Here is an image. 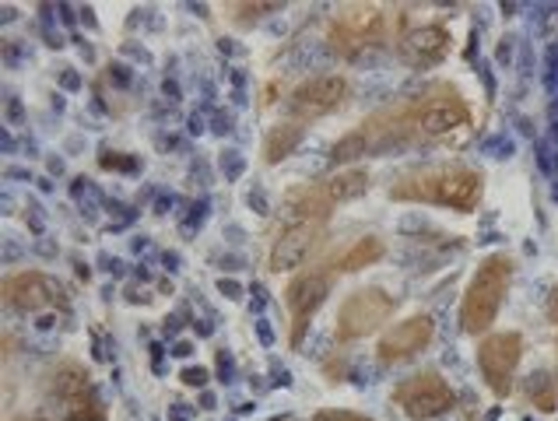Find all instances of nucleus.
Masks as SVG:
<instances>
[{
	"instance_id": "obj_1",
	"label": "nucleus",
	"mask_w": 558,
	"mask_h": 421,
	"mask_svg": "<svg viewBox=\"0 0 558 421\" xmlns=\"http://www.w3.org/2000/svg\"><path fill=\"white\" fill-rule=\"evenodd\" d=\"M471 123V106L450 82H428L411 96L369 113L355 131H348L338 145L330 148V159L338 165L376 159L383 151L422 145V140H439Z\"/></svg>"
},
{
	"instance_id": "obj_2",
	"label": "nucleus",
	"mask_w": 558,
	"mask_h": 421,
	"mask_svg": "<svg viewBox=\"0 0 558 421\" xmlns=\"http://www.w3.org/2000/svg\"><path fill=\"white\" fill-rule=\"evenodd\" d=\"M485 197V176L464 162L414 165L397 173L390 183V200L401 205H436L460 214H471Z\"/></svg>"
},
{
	"instance_id": "obj_3",
	"label": "nucleus",
	"mask_w": 558,
	"mask_h": 421,
	"mask_svg": "<svg viewBox=\"0 0 558 421\" xmlns=\"http://www.w3.org/2000/svg\"><path fill=\"white\" fill-rule=\"evenodd\" d=\"M369 190V169L352 165L341 169V173L324 176L310 186H295V190L284 194L281 200V218L289 225L299 222H330V211L344 205V200H355L359 194Z\"/></svg>"
},
{
	"instance_id": "obj_4",
	"label": "nucleus",
	"mask_w": 558,
	"mask_h": 421,
	"mask_svg": "<svg viewBox=\"0 0 558 421\" xmlns=\"http://www.w3.org/2000/svg\"><path fill=\"white\" fill-rule=\"evenodd\" d=\"M509 281H513V257L492 253L474 268V277L468 281L464 302H460V331L471 337H482L492 331L499 309L506 302Z\"/></svg>"
},
{
	"instance_id": "obj_5",
	"label": "nucleus",
	"mask_w": 558,
	"mask_h": 421,
	"mask_svg": "<svg viewBox=\"0 0 558 421\" xmlns=\"http://www.w3.org/2000/svg\"><path fill=\"white\" fill-rule=\"evenodd\" d=\"M390 36V14L376 4H341L327 22V42L341 57H359L376 50Z\"/></svg>"
},
{
	"instance_id": "obj_6",
	"label": "nucleus",
	"mask_w": 558,
	"mask_h": 421,
	"mask_svg": "<svg viewBox=\"0 0 558 421\" xmlns=\"http://www.w3.org/2000/svg\"><path fill=\"white\" fill-rule=\"evenodd\" d=\"M393 309H397V299L383 292V288H359L341 302L338 323H333V337H338L341 345L369 337L390 320Z\"/></svg>"
},
{
	"instance_id": "obj_7",
	"label": "nucleus",
	"mask_w": 558,
	"mask_h": 421,
	"mask_svg": "<svg viewBox=\"0 0 558 421\" xmlns=\"http://www.w3.org/2000/svg\"><path fill=\"white\" fill-rule=\"evenodd\" d=\"M393 404L401 408L408 418L414 421H428V418H439L446 411H453L457 394L453 386L446 383L439 372H418V376H408L393 386Z\"/></svg>"
},
{
	"instance_id": "obj_8",
	"label": "nucleus",
	"mask_w": 558,
	"mask_h": 421,
	"mask_svg": "<svg viewBox=\"0 0 558 421\" xmlns=\"http://www.w3.org/2000/svg\"><path fill=\"white\" fill-rule=\"evenodd\" d=\"M520 362H523V337L517 331L488 334L482 345H477V369H482V380L488 383V389L496 397L513 394Z\"/></svg>"
},
{
	"instance_id": "obj_9",
	"label": "nucleus",
	"mask_w": 558,
	"mask_h": 421,
	"mask_svg": "<svg viewBox=\"0 0 558 421\" xmlns=\"http://www.w3.org/2000/svg\"><path fill=\"white\" fill-rule=\"evenodd\" d=\"M333 285V274L327 268H310L299 271L289 288H284V306L292 313V345H302V334L310 331V320L320 313V306L327 302Z\"/></svg>"
},
{
	"instance_id": "obj_10",
	"label": "nucleus",
	"mask_w": 558,
	"mask_h": 421,
	"mask_svg": "<svg viewBox=\"0 0 558 421\" xmlns=\"http://www.w3.org/2000/svg\"><path fill=\"white\" fill-rule=\"evenodd\" d=\"M50 397L63 408V421H106L102 400L95 397V386L85 369L63 366L50 380Z\"/></svg>"
},
{
	"instance_id": "obj_11",
	"label": "nucleus",
	"mask_w": 558,
	"mask_h": 421,
	"mask_svg": "<svg viewBox=\"0 0 558 421\" xmlns=\"http://www.w3.org/2000/svg\"><path fill=\"white\" fill-rule=\"evenodd\" d=\"M348 99V82L341 74H313L306 82H299L289 96V109L295 120H320L333 113Z\"/></svg>"
},
{
	"instance_id": "obj_12",
	"label": "nucleus",
	"mask_w": 558,
	"mask_h": 421,
	"mask_svg": "<svg viewBox=\"0 0 558 421\" xmlns=\"http://www.w3.org/2000/svg\"><path fill=\"white\" fill-rule=\"evenodd\" d=\"M4 302L19 313H39V309L68 302V292L57 277L43 271H19L4 277Z\"/></svg>"
},
{
	"instance_id": "obj_13",
	"label": "nucleus",
	"mask_w": 558,
	"mask_h": 421,
	"mask_svg": "<svg viewBox=\"0 0 558 421\" xmlns=\"http://www.w3.org/2000/svg\"><path fill=\"white\" fill-rule=\"evenodd\" d=\"M327 239V222H299V225H284V232L270 246V271L284 274V271H299L316 249Z\"/></svg>"
},
{
	"instance_id": "obj_14",
	"label": "nucleus",
	"mask_w": 558,
	"mask_h": 421,
	"mask_svg": "<svg viewBox=\"0 0 558 421\" xmlns=\"http://www.w3.org/2000/svg\"><path fill=\"white\" fill-rule=\"evenodd\" d=\"M436 337V323L433 317H411L393 323L387 334L379 337L376 345V358L383 366H397V362H408V358L422 355Z\"/></svg>"
},
{
	"instance_id": "obj_15",
	"label": "nucleus",
	"mask_w": 558,
	"mask_h": 421,
	"mask_svg": "<svg viewBox=\"0 0 558 421\" xmlns=\"http://www.w3.org/2000/svg\"><path fill=\"white\" fill-rule=\"evenodd\" d=\"M397 53L408 67L414 71H425V67H436L450 57V33L442 25H422V28H411V33L397 42Z\"/></svg>"
},
{
	"instance_id": "obj_16",
	"label": "nucleus",
	"mask_w": 558,
	"mask_h": 421,
	"mask_svg": "<svg viewBox=\"0 0 558 421\" xmlns=\"http://www.w3.org/2000/svg\"><path fill=\"white\" fill-rule=\"evenodd\" d=\"M383 253H387V246H383V239H376V236H362V239H355V243H348L338 257H330L324 268L338 277V274H355V271H362V268H369V263H376V260H383Z\"/></svg>"
},
{
	"instance_id": "obj_17",
	"label": "nucleus",
	"mask_w": 558,
	"mask_h": 421,
	"mask_svg": "<svg viewBox=\"0 0 558 421\" xmlns=\"http://www.w3.org/2000/svg\"><path fill=\"white\" fill-rule=\"evenodd\" d=\"M302 137H306V127H302V123H278V127H270L264 137V162L267 165L284 162L299 148Z\"/></svg>"
},
{
	"instance_id": "obj_18",
	"label": "nucleus",
	"mask_w": 558,
	"mask_h": 421,
	"mask_svg": "<svg viewBox=\"0 0 558 421\" xmlns=\"http://www.w3.org/2000/svg\"><path fill=\"white\" fill-rule=\"evenodd\" d=\"M531 400L537 404L541 411H555V404H558V386H555V380L534 376V383H531Z\"/></svg>"
},
{
	"instance_id": "obj_19",
	"label": "nucleus",
	"mask_w": 558,
	"mask_h": 421,
	"mask_svg": "<svg viewBox=\"0 0 558 421\" xmlns=\"http://www.w3.org/2000/svg\"><path fill=\"white\" fill-rule=\"evenodd\" d=\"M313 421H373V418L355 414V411H316Z\"/></svg>"
},
{
	"instance_id": "obj_20",
	"label": "nucleus",
	"mask_w": 558,
	"mask_h": 421,
	"mask_svg": "<svg viewBox=\"0 0 558 421\" xmlns=\"http://www.w3.org/2000/svg\"><path fill=\"white\" fill-rule=\"evenodd\" d=\"M548 323H551V331H555V337H558V285H555V292L548 295Z\"/></svg>"
},
{
	"instance_id": "obj_21",
	"label": "nucleus",
	"mask_w": 558,
	"mask_h": 421,
	"mask_svg": "<svg viewBox=\"0 0 558 421\" xmlns=\"http://www.w3.org/2000/svg\"><path fill=\"white\" fill-rule=\"evenodd\" d=\"M183 380H186V383H194V386H201V383H204V369H190V372H183Z\"/></svg>"
}]
</instances>
